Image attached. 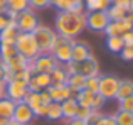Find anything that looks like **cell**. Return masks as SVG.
<instances>
[{
  "label": "cell",
  "mask_w": 133,
  "mask_h": 125,
  "mask_svg": "<svg viewBox=\"0 0 133 125\" xmlns=\"http://www.w3.org/2000/svg\"><path fill=\"white\" fill-rule=\"evenodd\" d=\"M86 29V12L72 14V12H57L54 19V30L57 36L76 39Z\"/></svg>",
  "instance_id": "obj_1"
},
{
  "label": "cell",
  "mask_w": 133,
  "mask_h": 125,
  "mask_svg": "<svg viewBox=\"0 0 133 125\" xmlns=\"http://www.w3.org/2000/svg\"><path fill=\"white\" fill-rule=\"evenodd\" d=\"M64 69L68 74H81L84 78H91V76H99V64L98 61L94 59V56L91 54L89 58H86L84 61H79V63H66Z\"/></svg>",
  "instance_id": "obj_2"
},
{
  "label": "cell",
  "mask_w": 133,
  "mask_h": 125,
  "mask_svg": "<svg viewBox=\"0 0 133 125\" xmlns=\"http://www.w3.org/2000/svg\"><path fill=\"white\" fill-rule=\"evenodd\" d=\"M15 49H17V54L24 56L27 61H34L37 56H39V49H37V44L34 41L32 34H27V32H19L15 39Z\"/></svg>",
  "instance_id": "obj_3"
},
{
  "label": "cell",
  "mask_w": 133,
  "mask_h": 125,
  "mask_svg": "<svg viewBox=\"0 0 133 125\" xmlns=\"http://www.w3.org/2000/svg\"><path fill=\"white\" fill-rule=\"evenodd\" d=\"M37 44V49H39L41 54H45V53H51L52 46H54L56 39H57V34H56L54 29L47 26H39L34 32H30Z\"/></svg>",
  "instance_id": "obj_4"
},
{
  "label": "cell",
  "mask_w": 133,
  "mask_h": 125,
  "mask_svg": "<svg viewBox=\"0 0 133 125\" xmlns=\"http://www.w3.org/2000/svg\"><path fill=\"white\" fill-rule=\"evenodd\" d=\"M120 85V78L115 74H103L98 76V95H101L104 100H115Z\"/></svg>",
  "instance_id": "obj_5"
},
{
  "label": "cell",
  "mask_w": 133,
  "mask_h": 125,
  "mask_svg": "<svg viewBox=\"0 0 133 125\" xmlns=\"http://www.w3.org/2000/svg\"><path fill=\"white\" fill-rule=\"evenodd\" d=\"M72 41H74V39H68V37L57 36V39H56L54 46H52V49H51V54H52V58H54L59 64L64 66L66 63L71 61V46H72Z\"/></svg>",
  "instance_id": "obj_6"
},
{
  "label": "cell",
  "mask_w": 133,
  "mask_h": 125,
  "mask_svg": "<svg viewBox=\"0 0 133 125\" xmlns=\"http://www.w3.org/2000/svg\"><path fill=\"white\" fill-rule=\"evenodd\" d=\"M15 24H17V29H19V32H27V34H30V32H34V30H36L37 27L41 26V20H39L37 14L34 12L32 9H27V10H24V12L17 14Z\"/></svg>",
  "instance_id": "obj_7"
},
{
  "label": "cell",
  "mask_w": 133,
  "mask_h": 125,
  "mask_svg": "<svg viewBox=\"0 0 133 125\" xmlns=\"http://www.w3.org/2000/svg\"><path fill=\"white\" fill-rule=\"evenodd\" d=\"M110 24V17L106 12H86V29L93 32H104Z\"/></svg>",
  "instance_id": "obj_8"
},
{
  "label": "cell",
  "mask_w": 133,
  "mask_h": 125,
  "mask_svg": "<svg viewBox=\"0 0 133 125\" xmlns=\"http://www.w3.org/2000/svg\"><path fill=\"white\" fill-rule=\"evenodd\" d=\"M30 66H32L34 73H41V74H51L54 71L56 66H59V63L52 58L51 53L45 54H39L34 61H30Z\"/></svg>",
  "instance_id": "obj_9"
},
{
  "label": "cell",
  "mask_w": 133,
  "mask_h": 125,
  "mask_svg": "<svg viewBox=\"0 0 133 125\" xmlns=\"http://www.w3.org/2000/svg\"><path fill=\"white\" fill-rule=\"evenodd\" d=\"M27 93H29L27 83H24V81H9V83H5V98H9L10 102H14V103L24 102Z\"/></svg>",
  "instance_id": "obj_10"
},
{
  "label": "cell",
  "mask_w": 133,
  "mask_h": 125,
  "mask_svg": "<svg viewBox=\"0 0 133 125\" xmlns=\"http://www.w3.org/2000/svg\"><path fill=\"white\" fill-rule=\"evenodd\" d=\"M36 118L32 108L29 105H25L24 102H19L15 103V108H14V113H12V120L17 123H22V125H30V122Z\"/></svg>",
  "instance_id": "obj_11"
},
{
  "label": "cell",
  "mask_w": 133,
  "mask_h": 125,
  "mask_svg": "<svg viewBox=\"0 0 133 125\" xmlns=\"http://www.w3.org/2000/svg\"><path fill=\"white\" fill-rule=\"evenodd\" d=\"M51 5L56 7L59 12H72V14L84 12L83 0H51Z\"/></svg>",
  "instance_id": "obj_12"
},
{
  "label": "cell",
  "mask_w": 133,
  "mask_h": 125,
  "mask_svg": "<svg viewBox=\"0 0 133 125\" xmlns=\"http://www.w3.org/2000/svg\"><path fill=\"white\" fill-rule=\"evenodd\" d=\"M51 86V78L49 74H41V73H34L32 78L27 81V90L30 93H41Z\"/></svg>",
  "instance_id": "obj_13"
},
{
  "label": "cell",
  "mask_w": 133,
  "mask_h": 125,
  "mask_svg": "<svg viewBox=\"0 0 133 125\" xmlns=\"http://www.w3.org/2000/svg\"><path fill=\"white\" fill-rule=\"evenodd\" d=\"M89 56H91V47L84 41H78V39L72 41V46H71V61L72 63L84 61Z\"/></svg>",
  "instance_id": "obj_14"
},
{
  "label": "cell",
  "mask_w": 133,
  "mask_h": 125,
  "mask_svg": "<svg viewBox=\"0 0 133 125\" xmlns=\"http://www.w3.org/2000/svg\"><path fill=\"white\" fill-rule=\"evenodd\" d=\"M5 64V68H7V74H5V78L7 76H10V74H15V73H20V71H24V69H27L30 66V61H27L24 56H20V54H15L14 58H10L7 63H3Z\"/></svg>",
  "instance_id": "obj_15"
},
{
  "label": "cell",
  "mask_w": 133,
  "mask_h": 125,
  "mask_svg": "<svg viewBox=\"0 0 133 125\" xmlns=\"http://www.w3.org/2000/svg\"><path fill=\"white\" fill-rule=\"evenodd\" d=\"M45 91L49 93V96H51V102H56V103H62L64 100L74 96V93H72L66 85L64 86H49Z\"/></svg>",
  "instance_id": "obj_16"
},
{
  "label": "cell",
  "mask_w": 133,
  "mask_h": 125,
  "mask_svg": "<svg viewBox=\"0 0 133 125\" xmlns=\"http://www.w3.org/2000/svg\"><path fill=\"white\" fill-rule=\"evenodd\" d=\"M131 29L133 27L130 24H127L125 20H120V22H110L103 34L106 37H121L125 32H128V30H131Z\"/></svg>",
  "instance_id": "obj_17"
},
{
  "label": "cell",
  "mask_w": 133,
  "mask_h": 125,
  "mask_svg": "<svg viewBox=\"0 0 133 125\" xmlns=\"http://www.w3.org/2000/svg\"><path fill=\"white\" fill-rule=\"evenodd\" d=\"M19 36L15 20H10V24L3 30H0V44H15V39Z\"/></svg>",
  "instance_id": "obj_18"
},
{
  "label": "cell",
  "mask_w": 133,
  "mask_h": 125,
  "mask_svg": "<svg viewBox=\"0 0 133 125\" xmlns=\"http://www.w3.org/2000/svg\"><path fill=\"white\" fill-rule=\"evenodd\" d=\"M84 12H106L111 5V0H83Z\"/></svg>",
  "instance_id": "obj_19"
},
{
  "label": "cell",
  "mask_w": 133,
  "mask_h": 125,
  "mask_svg": "<svg viewBox=\"0 0 133 125\" xmlns=\"http://www.w3.org/2000/svg\"><path fill=\"white\" fill-rule=\"evenodd\" d=\"M88 125H116L113 115H103L101 112H94L91 113V117L86 120Z\"/></svg>",
  "instance_id": "obj_20"
},
{
  "label": "cell",
  "mask_w": 133,
  "mask_h": 125,
  "mask_svg": "<svg viewBox=\"0 0 133 125\" xmlns=\"http://www.w3.org/2000/svg\"><path fill=\"white\" fill-rule=\"evenodd\" d=\"M68 73H66L64 66L59 64L54 68V71L49 74V78H51V86H64L66 85V79H68Z\"/></svg>",
  "instance_id": "obj_21"
},
{
  "label": "cell",
  "mask_w": 133,
  "mask_h": 125,
  "mask_svg": "<svg viewBox=\"0 0 133 125\" xmlns=\"http://www.w3.org/2000/svg\"><path fill=\"white\" fill-rule=\"evenodd\" d=\"M84 81H86L84 76L76 74V73H74V74H69L68 76V79H66V86H68V88L74 93V96H76V93H78V91L84 90Z\"/></svg>",
  "instance_id": "obj_22"
},
{
  "label": "cell",
  "mask_w": 133,
  "mask_h": 125,
  "mask_svg": "<svg viewBox=\"0 0 133 125\" xmlns=\"http://www.w3.org/2000/svg\"><path fill=\"white\" fill-rule=\"evenodd\" d=\"M61 108H62V120H71L74 118V113H76V108H78V102H76L74 96L64 100L61 103Z\"/></svg>",
  "instance_id": "obj_23"
},
{
  "label": "cell",
  "mask_w": 133,
  "mask_h": 125,
  "mask_svg": "<svg viewBox=\"0 0 133 125\" xmlns=\"http://www.w3.org/2000/svg\"><path fill=\"white\" fill-rule=\"evenodd\" d=\"M133 96V81L131 79H120V85H118V91H116V102L118 100L128 98Z\"/></svg>",
  "instance_id": "obj_24"
},
{
  "label": "cell",
  "mask_w": 133,
  "mask_h": 125,
  "mask_svg": "<svg viewBox=\"0 0 133 125\" xmlns=\"http://www.w3.org/2000/svg\"><path fill=\"white\" fill-rule=\"evenodd\" d=\"M45 118L51 120V122H59L62 120V108H61V103H56L51 102L47 107V113H45Z\"/></svg>",
  "instance_id": "obj_25"
},
{
  "label": "cell",
  "mask_w": 133,
  "mask_h": 125,
  "mask_svg": "<svg viewBox=\"0 0 133 125\" xmlns=\"http://www.w3.org/2000/svg\"><path fill=\"white\" fill-rule=\"evenodd\" d=\"M15 108V103L10 102L9 98H2L0 100V117L5 120H12V113Z\"/></svg>",
  "instance_id": "obj_26"
},
{
  "label": "cell",
  "mask_w": 133,
  "mask_h": 125,
  "mask_svg": "<svg viewBox=\"0 0 133 125\" xmlns=\"http://www.w3.org/2000/svg\"><path fill=\"white\" fill-rule=\"evenodd\" d=\"M94 95H96V93H91V91H88V90H81V91L76 93L74 98H76V102H78V105H81V107H89V108H91Z\"/></svg>",
  "instance_id": "obj_27"
},
{
  "label": "cell",
  "mask_w": 133,
  "mask_h": 125,
  "mask_svg": "<svg viewBox=\"0 0 133 125\" xmlns=\"http://www.w3.org/2000/svg\"><path fill=\"white\" fill-rule=\"evenodd\" d=\"M5 9L10 10V12L20 14V12H24V10L29 9V0H7Z\"/></svg>",
  "instance_id": "obj_28"
},
{
  "label": "cell",
  "mask_w": 133,
  "mask_h": 125,
  "mask_svg": "<svg viewBox=\"0 0 133 125\" xmlns=\"http://www.w3.org/2000/svg\"><path fill=\"white\" fill-rule=\"evenodd\" d=\"M128 10L121 9V7H116V5H110V9L106 10L108 17H110V22H120V20L125 19Z\"/></svg>",
  "instance_id": "obj_29"
},
{
  "label": "cell",
  "mask_w": 133,
  "mask_h": 125,
  "mask_svg": "<svg viewBox=\"0 0 133 125\" xmlns=\"http://www.w3.org/2000/svg\"><path fill=\"white\" fill-rule=\"evenodd\" d=\"M106 47H108V51H111L113 54H120L121 49L125 47L123 39H121V37H106Z\"/></svg>",
  "instance_id": "obj_30"
},
{
  "label": "cell",
  "mask_w": 133,
  "mask_h": 125,
  "mask_svg": "<svg viewBox=\"0 0 133 125\" xmlns=\"http://www.w3.org/2000/svg\"><path fill=\"white\" fill-rule=\"evenodd\" d=\"M15 54H17V49L14 44H0V63H7Z\"/></svg>",
  "instance_id": "obj_31"
},
{
  "label": "cell",
  "mask_w": 133,
  "mask_h": 125,
  "mask_svg": "<svg viewBox=\"0 0 133 125\" xmlns=\"http://www.w3.org/2000/svg\"><path fill=\"white\" fill-rule=\"evenodd\" d=\"M113 117H115V122H116V125H133V113L118 110Z\"/></svg>",
  "instance_id": "obj_32"
},
{
  "label": "cell",
  "mask_w": 133,
  "mask_h": 125,
  "mask_svg": "<svg viewBox=\"0 0 133 125\" xmlns=\"http://www.w3.org/2000/svg\"><path fill=\"white\" fill-rule=\"evenodd\" d=\"M24 103H25V105H29L30 108H32V112H34V110H36L37 107L42 103V100H41V93H30L29 91L25 95V98H24Z\"/></svg>",
  "instance_id": "obj_33"
},
{
  "label": "cell",
  "mask_w": 133,
  "mask_h": 125,
  "mask_svg": "<svg viewBox=\"0 0 133 125\" xmlns=\"http://www.w3.org/2000/svg\"><path fill=\"white\" fill-rule=\"evenodd\" d=\"M91 113H93V108H89V107H81L78 105V108H76V113H74V118L78 120H88L91 117Z\"/></svg>",
  "instance_id": "obj_34"
},
{
  "label": "cell",
  "mask_w": 133,
  "mask_h": 125,
  "mask_svg": "<svg viewBox=\"0 0 133 125\" xmlns=\"http://www.w3.org/2000/svg\"><path fill=\"white\" fill-rule=\"evenodd\" d=\"M118 110L133 113V96H128V98H123V100H118Z\"/></svg>",
  "instance_id": "obj_35"
},
{
  "label": "cell",
  "mask_w": 133,
  "mask_h": 125,
  "mask_svg": "<svg viewBox=\"0 0 133 125\" xmlns=\"http://www.w3.org/2000/svg\"><path fill=\"white\" fill-rule=\"evenodd\" d=\"M51 7V0H29V9L32 10H42Z\"/></svg>",
  "instance_id": "obj_36"
},
{
  "label": "cell",
  "mask_w": 133,
  "mask_h": 125,
  "mask_svg": "<svg viewBox=\"0 0 133 125\" xmlns=\"http://www.w3.org/2000/svg\"><path fill=\"white\" fill-rule=\"evenodd\" d=\"M84 90H88V91H91V93H98V76L86 78V81H84Z\"/></svg>",
  "instance_id": "obj_37"
},
{
  "label": "cell",
  "mask_w": 133,
  "mask_h": 125,
  "mask_svg": "<svg viewBox=\"0 0 133 125\" xmlns=\"http://www.w3.org/2000/svg\"><path fill=\"white\" fill-rule=\"evenodd\" d=\"M120 58L123 61H128V63L133 61V46H125L120 53Z\"/></svg>",
  "instance_id": "obj_38"
},
{
  "label": "cell",
  "mask_w": 133,
  "mask_h": 125,
  "mask_svg": "<svg viewBox=\"0 0 133 125\" xmlns=\"http://www.w3.org/2000/svg\"><path fill=\"white\" fill-rule=\"evenodd\" d=\"M104 102H106V100H104L101 95H98V93H96L94 98H93V105H91V108H93L94 112H99L101 107H104Z\"/></svg>",
  "instance_id": "obj_39"
},
{
  "label": "cell",
  "mask_w": 133,
  "mask_h": 125,
  "mask_svg": "<svg viewBox=\"0 0 133 125\" xmlns=\"http://www.w3.org/2000/svg\"><path fill=\"white\" fill-rule=\"evenodd\" d=\"M9 24H10V19H9V15H7V9L0 10V30H3Z\"/></svg>",
  "instance_id": "obj_40"
},
{
  "label": "cell",
  "mask_w": 133,
  "mask_h": 125,
  "mask_svg": "<svg viewBox=\"0 0 133 125\" xmlns=\"http://www.w3.org/2000/svg\"><path fill=\"white\" fill-rule=\"evenodd\" d=\"M121 39H123V44H125V46H133V32H131V30L125 32L123 36H121Z\"/></svg>",
  "instance_id": "obj_41"
},
{
  "label": "cell",
  "mask_w": 133,
  "mask_h": 125,
  "mask_svg": "<svg viewBox=\"0 0 133 125\" xmlns=\"http://www.w3.org/2000/svg\"><path fill=\"white\" fill-rule=\"evenodd\" d=\"M5 74H7V68L3 63H0V85H5Z\"/></svg>",
  "instance_id": "obj_42"
},
{
  "label": "cell",
  "mask_w": 133,
  "mask_h": 125,
  "mask_svg": "<svg viewBox=\"0 0 133 125\" xmlns=\"http://www.w3.org/2000/svg\"><path fill=\"white\" fill-rule=\"evenodd\" d=\"M41 100H42V103L44 105H49V103H51V96H49V93L45 91H41Z\"/></svg>",
  "instance_id": "obj_43"
},
{
  "label": "cell",
  "mask_w": 133,
  "mask_h": 125,
  "mask_svg": "<svg viewBox=\"0 0 133 125\" xmlns=\"http://www.w3.org/2000/svg\"><path fill=\"white\" fill-rule=\"evenodd\" d=\"M66 125H88L84 120H78V118H71V120H66Z\"/></svg>",
  "instance_id": "obj_44"
},
{
  "label": "cell",
  "mask_w": 133,
  "mask_h": 125,
  "mask_svg": "<svg viewBox=\"0 0 133 125\" xmlns=\"http://www.w3.org/2000/svg\"><path fill=\"white\" fill-rule=\"evenodd\" d=\"M125 22H127V24H130V26L133 27V14L131 12H127V15H125Z\"/></svg>",
  "instance_id": "obj_45"
},
{
  "label": "cell",
  "mask_w": 133,
  "mask_h": 125,
  "mask_svg": "<svg viewBox=\"0 0 133 125\" xmlns=\"http://www.w3.org/2000/svg\"><path fill=\"white\" fill-rule=\"evenodd\" d=\"M5 98V85H0V100Z\"/></svg>",
  "instance_id": "obj_46"
},
{
  "label": "cell",
  "mask_w": 133,
  "mask_h": 125,
  "mask_svg": "<svg viewBox=\"0 0 133 125\" xmlns=\"http://www.w3.org/2000/svg\"><path fill=\"white\" fill-rule=\"evenodd\" d=\"M5 5H7V0H0V10L5 9Z\"/></svg>",
  "instance_id": "obj_47"
},
{
  "label": "cell",
  "mask_w": 133,
  "mask_h": 125,
  "mask_svg": "<svg viewBox=\"0 0 133 125\" xmlns=\"http://www.w3.org/2000/svg\"><path fill=\"white\" fill-rule=\"evenodd\" d=\"M9 122H10V120H5V118H2V117H0V125H7Z\"/></svg>",
  "instance_id": "obj_48"
},
{
  "label": "cell",
  "mask_w": 133,
  "mask_h": 125,
  "mask_svg": "<svg viewBox=\"0 0 133 125\" xmlns=\"http://www.w3.org/2000/svg\"><path fill=\"white\" fill-rule=\"evenodd\" d=\"M128 12H131V14H133V0L130 2V5H128Z\"/></svg>",
  "instance_id": "obj_49"
},
{
  "label": "cell",
  "mask_w": 133,
  "mask_h": 125,
  "mask_svg": "<svg viewBox=\"0 0 133 125\" xmlns=\"http://www.w3.org/2000/svg\"><path fill=\"white\" fill-rule=\"evenodd\" d=\"M7 125H22V123H17V122H14V120H10V122L7 123Z\"/></svg>",
  "instance_id": "obj_50"
},
{
  "label": "cell",
  "mask_w": 133,
  "mask_h": 125,
  "mask_svg": "<svg viewBox=\"0 0 133 125\" xmlns=\"http://www.w3.org/2000/svg\"><path fill=\"white\" fill-rule=\"evenodd\" d=\"M131 32H133V29H131Z\"/></svg>",
  "instance_id": "obj_51"
}]
</instances>
